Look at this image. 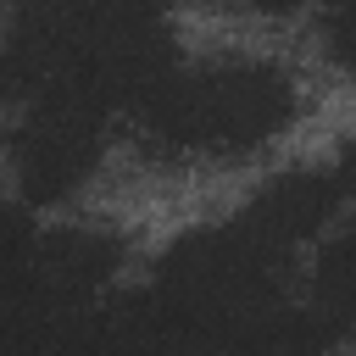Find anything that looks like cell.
I'll return each instance as SVG.
<instances>
[{"instance_id":"obj_1","label":"cell","mask_w":356,"mask_h":356,"mask_svg":"<svg viewBox=\"0 0 356 356\" xmlns=\"http://www.w3.org/2000/svg\"><path fill=\"white\" fill-rule=\"evenodd\" d=\"M289 111H295V89L267 61H222V67H195V72L172 67L139 100L145 139L167 156L250 150V145L273 139L289 122Z\"/></svg>"},{"instance_id":"obj_2","label":"cell","mask_w":356,"mask_h":356,"mask_svg":"<svg viewBox=\"0 0 356 356\" xmlns=\"http://www.w3.org/2000/svg\"><path fill=\"white\" fill-rule=\"evenodd\" d=\"M100 122L106 106L72 83H39V106L17 134V172L33 200L72 195L89 167L100 161Z\"/></svg>"},{"instance_id":"obj_3","label":"cell","mask_w":356,"mask_h":356,"mask_svg":"<svg viewBox=\"0 0 356 356\" xmlns=\"http://www.w3.org/2000/svg\"><path fill=\"white\" fill-rule=\"evenodd\" d=\"M345 200H356V145H345L334 161L323 167H300V172H284L278 184H267L239 217L273 239L278 250H289L295 239H306L312 228H323Z\"/></svg>"},{"instance_id":"obj_4","label":"cell","mask_w":356,"mask_h":356,"mask_svg":"<svg viewBox=\"0 0 356 356\" xmlns=\"http://www.w3.org/2000/svg\"><path fill=\"white\" fill-rule=\"evenodd\" d=\"M317 312L345 328L356 317V222L323 250V267H317Z\"/></svg>"},{"instance_id":"obj_5","label":"cell","mask_w":356,"mask_h":356,"mask_svg":"<svg viewBox=\"0 0 356 356\" xmlns=\"http://www.w3.org/2000/svg\"><path fill=\"white\" fill-rule=\"evenodd\" d=\"M328 44H334V61H339V67H356V0H334Z\"/></svg>"},{"instance_id":"obj_6","label":"cell","mask_w":356,"mask_h":356,"mask_svg":"<svg viewBox=\"0 0 356 356\" xmlns=\"http://www.w3.org/2000/svg\"><path fill=\"white\" fill-rule=\"evenodd\" d=\"M256 6H261V11H295L300 0H256Z\"/></svg>"},{"instance_id":"obj_7","label":"cell","mask_w":356,"mask_h":356,"mask_svg":"<svg viewBox=\"0 0 356 356\" xmlns=\"http://www.w3.org/2000/svg\"><path fill=\"white\" fill-rule=\"evenodd\" d=\"M6 78H11V61H0V95H6Z\"/></svg>"}]
</instances>
